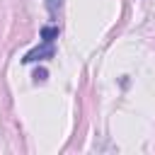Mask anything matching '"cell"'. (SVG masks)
<instances>
[{"label":"cell","mask_w":155,"mask_h":155,"mask_svg":"<svg viewBox=\"0 0 155 155\" xmlns=\"http://www.w3.org/2000/svg\"><path fill=\"white\" fill-rule=\"evenodd\" d=\"M53 53H56L53 44H51V41H41V46L31 48V51L22 58V63H36V61H44V58H53Z\"/></svg>","instance_id":"obj_1"},{"label":"cell","mask_w":155,"mask_h":155,"mask_svg":"<svg viewBox=\"0 0 155 155\" xmlns=\"http://www.w3.org/2000/svg\"><path fill=\"white\" fill-rule=\"evenodd\" d=\"M58 34H61L58 27H51V24L41 27V41H51L53 44V39H58Z\"/></svg>","instance_id":"obj_2"},{"label":"cell","mask_w":155,"mask_h":155,"mask_svg":"<svg viewBox=\"0 0 155 155\" xmlns=\"http://www.w3.org/2000/svg\"><path fill=\"white\" fill-rule=\"evenodd\" d=\"M46 7H48V12H51V15H56V12L61 10V0H48V2H46Z\"/></svg>","instance_id":"obj_3"},{"label":"cell","mask_w":155,"mask_h":155,"mask_svg":"<svg viewBox=\"0 0 155 155\" xmlns=\"http://www.w3.org/2000/svg\"><path fill=\"white\" fill-rule=\"evenodd\" d=\"M46 75H48L46 70H36V73H34V82H44V80H46Z\"/></svg>","instance_id":"obj_4"}]
</instances>
